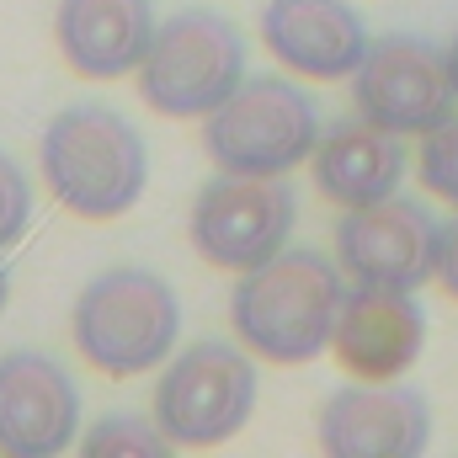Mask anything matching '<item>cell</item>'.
Returning a JSON list of instances; mask_svg holds the SVG:
<instances>
[{
	"label": "cell",
	"mask_w": 458,
	"mask_h": 458,
	"mask_svg": "<svg viewBox=\"0 0 458 458\" xmlns=\"http://www.w3.org/2000/svg\"><path fill=\"white\" fill-rule=\"evenodd\" d=\"M448 70H454V86H458V32H454V43H448Z\"/></svg>",
	"instance_id": "21"
},
{
	"label": "cell",
	"mask_w": 458,
	"mask_h": 458,
	"mask_svg": "<svg viewBox=\"0 0 458 458\" xmlns=\"http://www.w3.org/2000/svg\"><path fill=\"white\" fill-rule=\"evenodd\" d=\"M261 394L250 352L229 342H192L160 368L155 384V421L171 448H219L240 437Z\"/></svg>",
	"instance_id": "6"
},
{
	"label": "cell",
	"mask_w": 458,
	"mask_h": 458,
	"mask_svg": "<svg viewBox=\"0 0 458 458\" xmlns=\"http://www.w3.org/2000/svg\"><path fill=\"white\" fill-rule=\"evenodd\" d=\"M261 43L272 59L310 81H346L368 54V21L346 0H267Z\"/></svg>",
	"instance_id": "13"
},
{
	"label": "cell",
	"mask_w": 458,
	"mask_h": 458,
	"mask_svg": "<svg viewBox=\"0 0 458 458\" xmlns=\"http://www.w3.org/2000/svg\"><path fill=\"white\" fill-rule=\"evenodd\" d=\"M5 304H11V272L0 267V315H5Z\"/></svg>",
	"instance_id": "20"
},
{
	"label": "cell",
	"mask_w": 458,
	"mask_h": 458,
	"mask_svg": "<svg viewBox=\"0 0 458 458\" xmlns=\"http://www.w3.org/2000/svg\"><path fill=\"white\" fill-rule=\"evenodd\" d=\"M310 165H315V187L331 203L362 208V203H378V198L400 192V182H405V144H400V133H389V128H378V123H368L357 113L320 133Z\"/></svg>",
	"instance_id": "15"
},
{
	"label": "cell",
	"mask_w": 458,
	"mask_h": 458,
	"mask_svg": "<svg viewBox=\"0 0 458 458\" xmlns=\"http://www.w3.org/2000/svg\"><path fill=\"white\" fill-rule=\"evenodd\" d=\"M38 165H43L48 198L64 214L91 219V225L123 219L144 198V182H149V149L139 128L102 102L59 107L48 117L38 139Z\"/></svg>",
	"instance_id": "2"
},
{
	"label": "cell",
	"mask_w": 458,
	"mask_h": 458,
	"mask_svg": "<svg viewBox=\"0 0 458 458\" xmlns=\"http://www.w3.org/2000/svg\"><path fill=\"white\" fill-rule=\"evenodd\" d=\"M299 225V198L283 176H229L208 182L192 203V250L219 272H250L277 256Z\"/></svg>",
	"instance_id": "8"
},
{
	"label": "cell",
	"mask_w": 458,
	"mask_h": 458,
	"mask_svg": "<svg viewBox=\"0 0 458 458\" xmlns=\"http://www.w3.org/2000/svg\"><path fill=\"white\" fill-rule=\"evenodd\" d=\"M320 448L342 458H411L427 454L432 443V411L416 389H400L394 378L389 384H352L336 389L320 411V427H315Z\"/></svg>",
	"instance_id": "11"
},
{
	"label": "cell",
	"mask_w": 458,
	"mask_h": 458,
	"mask_svg": "<svg viewBox=\"0 0 458 458\" xmlns=\"http://www.w3.org/2000/svg\"><path fill=\"white\" fill-rule=\"evenodd\" d=\"M320 107L283 75H245L203 117V149L229 176H288L320 144Z\"/></svg>",
	"instance_id": "4"
},
{
	"label": "cell",
	"mask_w": 458,
	"mask_h": 458,
	"mask_svg": "<svg viewBox=\"0 0 458 458\" xmlns=\"http://www.w3.org/2000/svg\"><path fill=\"white\" fill-rule=\"evenodd\" d=\"M176 342L182 299L160 272L107 267L75 299V352L107 378H139L149 368H165Z\"/></svg>",
	"instance_id": "3"
},
{
	"label": "cell",
	"mask_w": 458,
	"mask_h": 458,
	"mask_svg": "<svg viewBox=\"0 0 458 458\" xmlns=\"http://www.w3.org/2000/svg\"><path fill=\"white\" fill-rule=\"evenodd\" d=\"M427 346V310L405 288H346L331 352L352 378L362 384H389L400 378Z\"/></svg>",
	"instance_id": "12"
},
{
	"label": "cell",
	"mask_w": 458,
	"mask_h": 458,
	"mask_svg": "<svg viewBox=\"0 0 458 458\" xmlns=\"http://www.w3.org/2000/svg\"><path fill=\"white\" fill-rule=\"evenodd\" d=\"M81 437V384L43 352H0V454L54 458Z\"/></svg>",
	"instance_id": "10"
},
{
	"label": "cell",
	"mask_w": 458,
	"mask_h": 458,
	"mask_svg": "<svg viewBox=\"0 0 458 458\" xmlns=\"http://www.w3.org/2000/svg\"><path fill=\"white\" fill-rule=\"evenodd\" d=\"M437 283L448 299H458V219L437 229Z\"/></svg>",
	"instance_id": "19"
},
{
	"label": "cell",
	"mask_w": 458,
	"mask_h": 458,
	"mask_svg": "<svg viewBox=\"0 0 458 458\" xmlns=\"http://www.w3.org/2000/svg\"><path fill=\"white\" fill-rule=\"evenodd\" d=\"M421 187L458 208V113H448L432 133H421Z\"/></svg>",
	"instance_id": "17"
},
{
	"label": "cell",
	"mask_w": 458,
	"mask_h": 458,
	"mask_svg": "<svg viewBox=\"0 0 458 458\" xmlns=\"http://www.w3.org/2000/svg\"><path fill=\"white\" fill-rule=\"evenodd\" d=\"M54 38L75 75L117 81L139 70L155 38V0H59Z\"/></svg>",
	"instance_id": "14"
},
{
	"label": "cell",
	"mask_w": 458,
	"mask_h": 458,
	"mask_svg": "<svg viewBox=\"0 0 458 458\" xmlns=\"http://www.w3.org/2000/svg\"><path fill=\"white\" fill-rule=\"evenodd\" d=\"M27 225H32V182L16 165V155L0 149V256L27 234Z\"/></svg>",
	"instance_id": "18"
},
{
	"label": "cell",
	"mask_w": 458,
	"mask_h": 458,
	"mask_svg": "<svg viewBox=\"0 0 458 458\" xmlns=\"http://www.w3.org/2000/svg\"><path fill=\"white\" fill-rule=\"evenodd\" d=\"M437 219L416 198H378L362 208H346L336 225V267L346 283L362 288H405L416 293L421 283L437 277Z\"/></svg>",
	"instance_id": "9"
},
{
	"label": "cell",
	"mask_w": 458,
	"mask_h": 458,
	"mask_svg": "<svg viewBox=\"0 0 458 458\" xmlns=\"http://www.w3.org/2000/svg\"><path fill=\"white\" fill-rule=\"evenodd\" d=\"M86 454H165L171 437L160 432L155 416H102L86 437H81Z\"/></svg>",
	"instance_id": "16"
},
{
	"label": "cell",
	"mask_w": 458,
	"mask_h": 458,
	"mask_svg": "<svg viewBox=\"0 0 458 458\" xmlns=\"http://www.w3.org/2000/svg\"><path fill=\"white\" fill-rule=\"evenodd\" d=\"M352 107L400 139L432 133L448 113H458L448 48H437L416 32H389V38L368 43L362 64L352 70Z\"/></svg>",
	"instance_id": "7"
},
{
	"label": "cell",
	"mask_w": 458,
	"mask_h": 458,
	"mask_svg": "<svg viewBox=\"0 0 458 458\" xmlns=\"http://www.w3.org/2000/svg\"><path fill=\"white\" fill-rule=\"evenodd\" d=\"M133 81L160 117H208L245 81V38L219 11H176L155 21Z\"/></svg>",
	"instance_id": "5"
},
{
	"label": "cell",
	"mask_w": 458,
	"mask_h": 458,
	"mask_svg": "<svg viewBox=\"0 0 458 458\" xmlns=\"http://www.w3.org/2000/svg\"><path fill=\"white\" fill-rule=\"evenodd\" d=\"M346 299V272L310 245H283L261 267L240 272L229 293V326L240 346L261 362H315L331 352V331Z\"/></svg>",
	"instance_id": "1"
}]
</instances>
